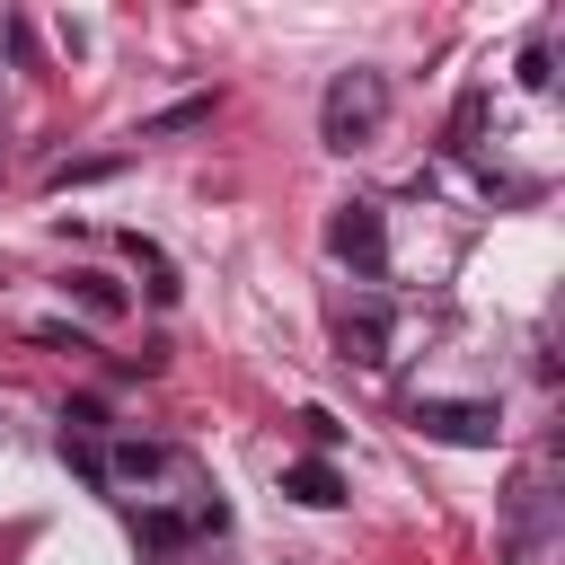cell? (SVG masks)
Listing matches in <instances>:
<instances>
[{"label":"cell","mask_w":565,"mask_h":565,"mask_svg":"<svg viewBox=\"0 0 565 565\" xmlns=\"http://www.w3.org/2000/svg\"><path fill=\"white\" fill-rule=\"evenodd\" d=\"M335 353L362 362V371H380V362H388V318H380V309H344V318H335Z\"/></svg>","instance_id":"4"},{"label":"cell","mask_w":565,"mask_h":565,"mask_svg":"<svg viewBox=\"0 0 565 565\" xmlns=\"http://www.w3.org/2000/svg\"><path fill=\"white\" fill-rule=\"evenodd\" d=\"M380 124H388V71H371V62L335 71L327 97H318V141L327 150H362Z\"/></svg>","instance_id":"1"},{"label":"cell","mask_w":565,"mask_h":565,"mask_svg":"<svg viewBox=\"0 0 565 565\" xmlns=\"http://www.w3.org/2000/svg\"><path fill=\"white\" fill-rule=\"evenodd\" d=\"M124 247H132V265H141V274H150V291H159V300H177V265H168V256H159V247H150V238H141V230H132V238H124Z\"/></svg>","instance_id":"7"},{"label":"cell","mask_w":565,"mask_h":565,"mask_svg":"<svg viewBox=\"0 0 565 565\" xmlns=\"http://www.w3.org/2000/svg\"><path fill=\"white\" fill-rule=\"evenodd\" d=\"M185 124H212V97H177L168 115H150V132H185Z\"/></svg>","instance_id":"8"},{"label":"cell","mask_w":565,"mask_h":565,"mask_svg":"<svg viewBox=\"0 0 565 565\" xmlns=\"http://www.w3.org/2000/svg\"><path fill=\"white\" fill-rule=\"evenodd\" d=\"M521 88H539V97L556 88V35H547V26H539V35L521 44Z\"/></svg>","instance_id":"6"},{"label":"cell","mask_w":565,"mask_h":565,"mask_svg":"<svg viewBox=\"0 0 565 565\" xmlns=\"http://www.w3.org/2000/svg\"><path fill=\"white\" fill-rule=\"evenodd\" d=\"M415 433L459 441V450H486L503 424H494V406H477V397H424V406H415Z\"/></svg>","instance_id":"3"},{"label":"cell","mask_w":565,"mask_h":565,"mask_svg":"<svg viewBox=\"0 0 565 565\" xmlns=\"http://www.w3.org/2000/svg\"><path fill=\"white\" fill-rule=\"evenodd\" d=\"M327 256L353 265V274H380V265H388V230H380V203H371V194H344V203L327 212Z\"/></svg>","instance_id":"2"},{"label":"cell","mask_w":565,"mask_h":565,"mask_svg":"<svg viewBox=\"0 0 565 565\" xmlns=\"http://www.w3.org/2000/svg\"><path fill=\"white\" fill-rule=\"evenodd\" d=\"M282 494L309 503V512H335V503H344V477H335L327 459H291V468H282Z\"/></svg>","instance_id":"5"},{"label":"cell","mask_w":565,"mask_h":565,"mask_svg":"<svg viewBox=\"0 0 565 565\" xmlns=\"http://www.w3.org/2000/svg\"><path fill=\"white\" fill-rule=\"evenodd\" d=\"M71 291H79V300H88L97 318H115V309H124V291H115L106 274H71Z\"/></svg>","instance_id":"9"}]
</instances>
